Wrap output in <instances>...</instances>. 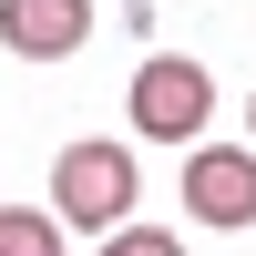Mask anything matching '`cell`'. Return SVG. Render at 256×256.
<instances>
[{"mask_svg":"<svg viewBox=\"0 0 256 256\" xmlns=\"http://www.w3.org/2000/svg\"><path fill=\"white\" fill-rule=\"evenodd\" d=\"M134 195H144L134 144H62V164H52V216H62V226L113 236V226L134 216Z\"/></svg>","mask_w":256,"mask_h":256,"instance_id":"6da1fadb","label":"cell"},{"mask_svg":"<svg viewBox=\"0 0 256 256\" xmlns=\"http://www.w3.org/2000/svg\"><path fill=\"white\" fill-rule=\"evenodd\" d=\"M205 123H216V72L184 52H154L134 72V134L144 144H195Z\"/></svg>","mask_w":256,"mask_h":256,"instance_id":"7a4b0ae2","label":"cell"},{"mask_svg":"<svg viewBox=\"0 0 256 256\" xmlns=\"http://www.w3.org/2000/svg\"><path fill=\"white\" fill-rule=\"evenodd\" d=\"M184 205L195 226H256V144H195L184 154Z\"/></svg>","mask_w":256,"mask_h":256,"instance_id":"3957f363","label":"cell"},{"mask_svg":"<svg viewBox=\"0 0 256 256\" xmlns=\"http://www.w3.org/2000/svg\"><path fill=\"white\" fill-rule=\"evenodd\" d=\"M0 41L20 62H72L92 41V0H0Z\"/></svg>","mask_w":256,"mask_h":256,"instance_id":"277c9868","label":"cell"},{"mask_svg":"<svg viewBox=\"0 0 256 256\" xmlns=\"http://www.w3.org/2000/svg\"><path fill=\"white\" fill-rule=\"evenodd\" d=\"M62 236L72 226L41 216V205H0V256H62Z\"/></svg>","mask_w":256,"mask_h":256,"instance_id":"5b68a950","label":"cell"},{"mask_svg":"<svg viewBox=\"0 0 256 256\" xmlns=\"http://www.w3.org/2000/svg\"><path fill=\"white\" fill-rule=\"evenodd\" d=\"M102 256H184V246L164 236V226H134V216H123L113 236H102Z\"/></svg>","mask_w":256,"mask_h":256,"instance_id":"8992f818","label":"cell"},{"mask_svg":"<svg viewBox=\"0 0 256 256\" xmlns=\"http://www.w3.org/2000/svg\"><path fill=\"white\" fill-rule=\"evenodd\" d=\"M246 123H256V102H246Z\"/></svg>","mask_w":256,"mask_h":256,"instance_id":"52a82bcc","label":"cell"}]
</instances>
